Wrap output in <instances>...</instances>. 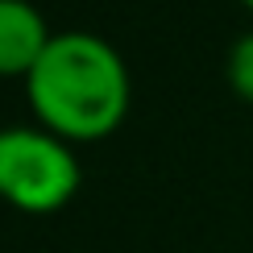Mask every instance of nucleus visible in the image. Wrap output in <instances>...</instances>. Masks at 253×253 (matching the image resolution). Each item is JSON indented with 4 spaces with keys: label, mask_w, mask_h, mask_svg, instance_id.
<instances>
[{
    "label": "nucleus",
    "mask_w": 253,
    "mask_h": 253,
    "mask_svg": "<svg viewBox=\"0 0 253 253\" xmlns=\"http://www.w3.org/2000/svg\"><path fill=\"white\" fill-rule=\"evenodd\" d=\"M29 108L42 129L62 141H100L129 112V67L104 38L87 29L54 34L25 79Z\"/></svg>",
    "instance_id": "1"
},
{
    "label": "nucleus",
    "mask_w": 253,
    "mask_h": 253,
    "mask_svg": "<svg viewBox=\"0 0 253 253\" xmlns=\"http://www.w3.org/2000/svg\"><path fill=\"white\" fill-rule=\"evenodd\" d=\"M79 191V162L71 141L42 125L0 129V199L17 212L50 216Z\"/></svg>",
    "instance_id": "2"
},
{
    "label": "nucleus",
    "mask_w": 253,
    "mask_h": 253,
    "mask_svg": "<svg viewBox=\"0 0 253 253\" xmlns=\"http://www.w3.org/2000/svg\"><path fill=\"white\" fill-rule=\"evenodd\" d=\"M46 17L29 0H0V75L4 79H29L38 58L50 46Z\"/></svg>",
    "instance_id": "3"
},
{
    "label": "nucleus",
    "mask_w": 253,
    "mask_h": 253,
    "mask_svg": "<svg viewBox=\"0 0 253 253\" xmlns=\"http://www.w3.org/2000/svg\"><path fill=\"white\" fill-rule=\"evenodd\" d=\"M228 83L241 100L253 104V34L237 38L233 50H228Z\"/></svg>",
    "instance_id": "4"
},
{
    "label": "nucleus",
    "mask_w": 253,
    "mask_h": 253,
    "mask_svg": "<svg viewBox=\"0 0 253 253\" xmlns=\"http://www.w3.org/2000/svg\"><path fill=\"white\" fill-rule=\"evenodd\" d=\"M241 4H245V8H249V13H253V0H241Z\"/></svg>",
    "instance_id": "5"
}]
</instances>
